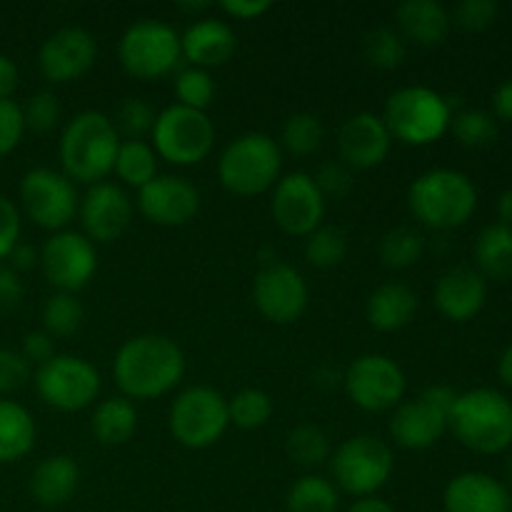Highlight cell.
<instances>
[{
	"label": "cell",
	"instance_id": "37",
	"mask_svg": "<svg viewBox=\"0 0 512 512\" xmlns=\"http://www.w3.org/2000/svg\"><path fill=\"white\" fill-rule=\"evenodd\" d=\"M450 130H453L455 140L470 150L488 148L498 138V123H495L493 115L480 108H468L455 113L453 120H450Z\"/></svg>",
	"mask_w": 512,
	"mask_h": 512
},
{
	"label": "cell",
	"instance_id": "14",
	"mask_svg": "<svg viewBox=\"0 0 512 512\" xmlns=\"http://www.w3.org/2000/svg\"><path fill=\"white\" fill-rule=\"evenodd\" d=\"M20 203L38 228L60 233L80 208L73 180L53 168H33L20 180Z\"/></svg>",
	"mask_w": 512,
	"mask_h": 512
},
{
	"label": "cell",
	"instance_id": "11",
	"mask_svg": "<svg viewBox=\"0 0 512 512\" xmlns=\"http://www.w3.org/2000/svg\"><path fill=\"white\" fill-rule=\"evenodd\" d=\"M120 65L138 80H158L173 73L180 60V35L160 20H138L118 45Z\"/></svg>",
	"mask_w": 512,
	"mask_h": 512
},
{
	"label": "cell",
	"instance_id": "59",
	"mask_svg": "<svg viewBox=\"0 0 512 512\" xmlns=\"http://www.w3.org/2000/svg\"><path fill=\"white\" fill-rule=\"evenodd\" d=\"M508 478H510V483H512V448H510V455H508Z\"/></svg>",
	"mask_w": 512,
	"mask_h": 512
},
{
	"label": "cell",
	"instance_id": "55",
	"mask_svg": "<svg viewBox=\"0 0 512 512\" xmlns=\"http://www.w3.org/2000/svg\"><path fill=\"white\" fill-rule=\"evenodd\" d=\"M348 512H395L393 505L388 500L378 498V495H370V498H358L350 505Z\"/></svg>",
	"mask_w": 512,
	"mask_h": 512
},
{
	"label": "cell",
	"instance_id": "41",
	"mask_svg": "<svg viewBox=\"0 0 512 512\" xmlns=\"http://www.w3.org/2000/svg\"><path fill=\"white\" fill-rule=\"evenodd\" d=\"M175 98H178V105H185V108L203 110L213 103L215 98V83L210 78L208 70L200 68H183L178 75H175Z\"/></svg>",
	"mask_w": 512,
	"mask_h": 512
},
{
	"label": "cell",
	"instance_id": "34",
	"mask_svg": "<svg viewBox=\"0 0 512 512\" xmlns=\"http://www.w3.org/2000/svg\"><path fill=\"white\" fill-rule=\"evenodd\" d=\"M348 258V235L335 225H320L305 238V260L313 268H338Z\"/></svg>",
	"mask_w": 512,
	"mask_h": 512
},
{
	"label": "cell",
	"instance_id": "10",
	"mask_svg": "<svg viewBox=\"0 0 512 512\" xmlns=\"http://www.w3.org/2000/svg\"><path fill=\"white\" fill-rule=\"evenodd\" d=\"M458 393L448 385H430L420 398L400 403L393 410L388 433L395 445L405 450H428L438 443L448 430L450 413L455 408Z\"/></svg>",
	"mask_w": 512,
	"mask_h": 512
},
{
	"label": "cell",
	"instance_id": "2",
	"mask_svg": "<svg viewBox=\"0 0 512 512\" xmlns=\"http://www.w3.org/2000/svg\"><path fill=\"white\" fill-rule=\"evenodd\" d=\"M120 135L113 120L100 110H83L75 115L60 135V163L65 178L75 183H103L113 173Z\"/></svg>",
	"mask_w": 512,
	"mask_h": 512
},
{
	"label": "cell",
	"instance_id": "56",
	"mask_svg": "<svg viewBox=\"0 0 512 512\" xmlns=\"http://www.w3.org/2000/svg\"><path fill=\"white\" fill-rule=\"evenodd\" d=\"M498 218L500 223L508 225V228H512V188L503 190L498 198Z\"/></svg>",
	"mask_w": 512,
	"mask_h": 512
},
{
	"label": "cell",
	"instance_id": "8",
	"mask_svg": "<svg viewBox=\"0 0 512 512\" xmlns=\"http://www.w3.org/2000/svg\"><path fill=\"white\" fill-rule=\"evenodd\" d=\"M228 400L208 385H193L173 400L168 413L170 435L183 448L205 450L228 430Z\"/></svg>",
	"mask_w": 512,
	"mask_h": 512
},
{
	"label": "cell",
	"instance_id": "52",
	"mask_svg": "<svg viewBox=\"0 0 512 512\" xmlns=\"http://www.w3.org/2000/svg\"><path fill=\"white\" fill-rule=\"evenodd\" d=\"M8 260H10V268L20 275V273H28V270H33L35 265H40V253L33 248V245L18 243L13 248V253L8 255Z\"/></svg>",
	"mask_w": 512,
	"mask_h": 512
},
{
	"label": "cell",
	"instance_id": "31",
	"mask_svg": "<svg viewBox=\"0 0 512 512\" xmlns=\"http://www.w3.org/2000/svg\"><path fill=\"white\" fill-rule=\"evenodd\" d=\"M113 170L125 185L140 190L158 178V155L145 140H120Z\"/></svg>",
	"mask_w": 512,
	"mask_h": 512
},
{
	"label": "cell",
	"instance_id": "6",
	"mask_svg": "<svg viewBox=\"0 0 512 512\" xmlns=\"http://www.w3.org/2000/svg\"><path fill=\"white\" fill-rule=\"evenodd\" d=\"M390 135L405 145H430L450 130L453 108L448 100L425 85H408L395 90L380 115Z\"/></svg>",
	"mask_w": 512,
	"mask_h": 512
},
{
	"label": "cell",
	"instance_id": "26",
	"mask_svg": "<svg viewBox=\"0 0 512 512\" xmlns=\"http://www.w3.org/2000/svg\"><path fill=\"white\" fill-rule=\"evenodd\" d=\"M80 488V465L70 455H50L40 460L30 473L28 490L35 503L45 508H60Z\"/></svg>",
	"mask_w": 512,
	"mask_h": 512
},
{
	"label": "cell",
	"instance_id": "39",
	"mask_svg": "<svg viewBox=\"0 0 512 512\" xmlns=\"http://www.w3.org/2000/svg\"><path fill=\"white\" fill-rule=\"evenodd\" d=\"M325 128L320 123L318 115L313 113H295L285 120L283 125V145L288 153L300 155H313L323 148Z\"/></svg>",
	"mask_w": 512,
	"mask_h": 512
},
{
	"label": "cell",
	"instance_id": "47",
	"mask_svg": "<svg viewBox=\"0 0 512 512\" xmlns=\"http://www.w3.org/2000/svg\"><path fill=\"white\" fill-rule=\"evenodd\" d=\"M25 133L23 108L15 100H0V155H8L18 148Z\"/></svg>",
	"mask_w": 512,
	"mask_h": 512
},
{
	"label": "cell",
	"instance_id": "22",
	"mask_svg": "<svg viewBox=\"0 0 512 512\" xmlns=\"http://www.w3.org/2000/svg\"><path fill=\"white\" fill-rule=\"evenodd\" d=\"M435 308L453 323H468L483 310L488 300V280L468 265L445 270L433 290Z\"/></svg>",
	"mask_w": 512,
	"mask_h": 512
},
{
	"label": "cell",
	"instance_id": "58",
	"mask_svg": "<svg viewBox=\"0 0 512 512\" xmlns=\"http://www.w3.org/2000/svg\"><path fill=\"white\" fill-rule=\"evenodd\" d=\"M183 10H190V13H198V10H208L210 5L208 3H183L180 5Z\"/></svg>",
	"mask_w": 512,
	"mask_h": 512
},
{
	"label": "cell",
	"instance_id": "29",
	"mask_svg": "<svg viewBox=\"0 0 512 512\" xmlns=\"http://www.w3.org/2000/svg\"><path fill=\"white\" fill-rule=\"evenodd\" d=\"M90 430L100 445H123L138 430V410L128 398H108L95 405Z\"/></svg>",
	"mask_w": 512,
	"mask_h": 512
},
{
	"label": "cell",
	"instance_id": "30",
	"mask_svg": "<svg viewBox=\"0 0 512 512\" xmlns=\"http://www.w3.org/2000/svg\"><path fill=\"white\" fill-rule=\"evenodd\" d=\"M35 445V420L15 400L0 398V463L25 458Z\"/></svg>",
	"mask_w": 512,
	"mask_h": 512
},
{
	"label": "cell",
	"instance_id": "32",
	"mask_svg": "<svg viewBox=\"0 0 512 512\" xmlns=\"http://www.w3.org/2000/svg\"><path fill=\"white\" fill-rule=\"evenodd\" d=\"M340 505V493L335 483L320 475H303L290 485L285 495L288 512H335Z\"/></svg>",
	"mask_w": 512,
	"mask_h": 512
},
{
	"label": "cell",
	"instance_id": "53",
	"mask_svg": "<svg viewBox=\"0 0 512 512\" xmlns=\"http://www.w3.org/2000/svg\"><path fill=\"white\" fill-rule=\"evenodd\" d=\"M493 118L505 120V123H512V78L503 80V83L495 88L493 93Z\"/></svg>",
	"mask_w": 512,
	"mask_h": 512
},
{
	"label": "cell",
	"instance_id": "38",
	"mask_svg": "<svg viewBox=\"0 0 512 512\" xmlns=\"http://www.w3.org/2000/svg\"><path fill=\"white\" fill-rule=\"evenodd\" d=\"M228 418L240 430H258L273 418V400L265 390L245 388L228 400Z\"/></svg>",
	"mask_w": 512,
	"mask_h": 512
},
{
	"label": "cell",
	"instance_id": "44",
	"mask_svg": "<svg viewBox=\"0 0 512 512\" xmlns=\"http://www.w3.org/2000/svg\"><path fill=\"white\" fill-rule=\"evenodd\" d=\"M498 13L500 8L495 0H463V3L455 5L450 20H455V25H460L463 30L480 33L498 20Z\"/></svg>",
	"mask_w": 512,
	"mask_h": 512
},
{
	"label": "cell",
	"instance_id": "13",
	"mask_svg": "<svg viewBox=\"0 0 512 512\" xmlns=\"http://www.w3.org/2000/svg\"><path fill=\"white\" fill-rule=\"evenodd\" d=\"M343 388L350 403L365 413H385L403 403L405 373L388 355L365 353L348 365Z\"/></svg>",
	"mask_w": 512,
	"mask_h": 512
},
{
	"label": "cell",
	"instance_id": "25",
	"mask_svg": "<svg viewBox=\"0 0 512 512\" xmlns=\"http://www.w3.org/2000/svg\"><path fill=\"white\" fill-rule=\"evenodd\" d=\"M395 25L403 40H413L423 48L443 45L450 35V13L438 0H403L395 8Z\"/></svg>",
	"mask_w": 512,
	"mask_h": 512
},
{
	"label": "cell",
	"instance_id": "35",
	"mask_svg": "<svg viewBox=\"0 0 512 512\" xmlns=\"http://www.w3.org/2000/svg\"><path fill=\"white\" fill-rule=\"evenodd\" d=\"M83 303L73 293H55L45 300L43 330L53 338H70L83 328Z\"/></svg>",
	"mask_w": 512,
	"mask_h": 512
},
{
	"label": "cell",
	"instance_id": "5",
	"mask_svg": "<svg viewBox=\"0 0 512 512\" xmlns=\"http://www.w3.org/2000/svg\"><path fill=\"white\" fill-rule=\"evenodd\" d=\"M283 170V150L270 135L245 133L220 153L218 178L228 193L240 198L273 190Z\"/></svg>",
	"mask_w": 512,
	"mask_h": 512
},
{
	"label": "cell",
	"instance_id": "23",
	"mask_svg": "<svg viewBox=\"0 0 512 512\" xmlns=\"http://www.w3.org/2000/svg\"><path fill=\"white\" fill-rule=\"evenodd\" d=\"M510 490L488 473H460L445 485V512H510Z\"/></svg>",
	"mask_w": 512,
	"mask_h": 512
},
{
	"label": "cell",
	"instance_id": "18",
	"mask_svg": "<svg viewBox=\"0 0 512 512\" xmlns=\"http://www.w3.org/2000/svg\"><path fill=\"white\" fill-rule=\"evenodd\" d=\"M138 210L150 223L180 228L200 213V190L183 175H158L138 190Z\"/></svg>",
	"mask_w": 512,
	"mask_h": 512
},
{
	"label": "cell",
	"instance_id": "45",
	"mask_svg": "<svg viewBox=\"0 0 512 512\" xmlns=\"http://www.w3.org/2000/svg\"><path fill=\"white\" fill-rule=\"evenodd\" d=\"M315 185L323 193V198H345L353 190V170L343 160H328L320 165L313 175Z\"/></svg>",
	"mask_w": 512,
	"mask_h": 512
},
{
	"label": "cell",
	"instance_id": "42",
	"mask_svg": "<svg viewBox=\"0 0 512 512\" xmlns=\"http://www.w3.org/2000/svg\"><path fill=\"white\" fill-rule=\"evenodd\" d=\"M23 118L25 130H33V133L40 135L55 130L60 123L58 95L50 93V90H38V93H33L23 108Z\"/></svg>",
	"mask_w": 512,
	"mask_h": 512
},
{
	"label": "cell",
	"instance_id": "21",
	"mask_svg": "<svg viewBox=\"0 0 512 512\" xmlns=\"http://www.w3.org/2000/svg\"><path fill=\"white\" fill-rule=\"evenodd\" d=\"M393 135L380 115L375 113H355L343 123L338 133L340 160L350 170H370L378 168L390 153Z\"/></svg>",
	"mask_w": 512,
	"mask_h": 512
},
{
	"label": "cell",
	"instance_id": "60",
	"mask_svg": "<svg viewBox=\"0 0 512 512\" xmlns=\"http://www.w3.org/2000/svg\"><path fill=\"white\" fill-rule=\"evenodd\" d=\"M510 512H512V500H510Z\"/></svg>",
	"mask_w": 512,
	"mask_h": 512
},
{
	"label": "cell",
	"instance_id": "16",
	"mask_svg": "<svg viewBox=\"0 0 512 512\" xmlns=\"http://www.w3.org/2000/svg\"><path fill=\"white\" fill-rule=\"evenodd\" d=\"M270 213H273L275 225L288 235L308 238L313 230H318L325 218V198L315 185L313 175L303 170L283 175L273 185Z\"/></svg>",
	"mask_w": 512,
	"mask_h": 512
},
{
	"label": "cell",
	"instance_id": "9",
	"mask_svg": "<svg viewBox=\"0 0 512 512\" xmlns=\"http://www.w3.org/2000/svg\"><path fill=\"white\" fill-rule=\"evenodd\" d=\"M330 470L343 493L370 498L390 480L395 458L390 445L375 435H355L335 450Z\"/></svg>",
	"mask_w": 512,
	"mask_h": 512
},
{
	"label": "cell",
	"instance_id": "19",
	"mask_svg": "<svg viewBox=\"0 0 512 512\" xmlns=\"http://www.w3.org/2000/svg\"><path fill=\"white\" fill-rule=\"evenodd\" d=\"M95 60H98L95 38L88 30L75 28V25L48 35L38 53L40 73L50 83H70V80L83 78L93 68Z\"/></svg>",
	"mask_w": 512,
	"mask_h": 512
},
{
	"label": "cell",
	"instance_id": "7",
	"mask_svg": "<svg viewBox=\"0 0 512 512\" xmlns=\"http://www.w3.org/2000/svg\"><path fill=\"white\" fill-rule=\"evenodd\" d=\"M150 138L158 158L173 165H195L208 158L213 150L215 125L203 110L175 103L155 115Z\"/></svg>",
	"mask_w": 512,
	"mask_h": 512
},
{
	"label": "cell",
	"instance_id": "4",
	"mask_svg": "<svg viewBox=\"0 0 512 512\" xmlns=\"http://www.w3.org/2000/svg\"><path fill=\"white\" fill-rule=\"evenodd\" d=\"M408 208L428 228L453 230L473 218L478 208V190L460 170L435 168L410 183Z\"/></svg>",
	"mask_w": 512,
	"mask_h": 512
},
{
	"label": "cell",
	"instance_id": "17",
	"mask_svg": "<svg viewBox=\"0 0 512 512\" xmlns=\"http://www.w3.org/2000/svg\"><path fill=\"white\" fill-rule=\"evenodd\" d=\"M253 303L265 320L290 325L308 308V283L285 263H268L253 280Z\"/></svg>",
	"mask_w": 512,
	"mask_h": 512
},
{
	"label": "cell",
	"instance_id": "57",
	"mask_svg": "<svg viewBox=\"0 0 512 512\" xmlns=\"http://www.w3.org/2000/svg\"><path fill=\"white\" fill-rule=\"evenodd\" d=\"M498 375L508 388H512V345L500 355V363H498Z\"/></svg>",
	"mask_w": 512,
	"mask_h": 512
},
{
	"label": "cell",
	"instance_id": "28",
	"mask_svg": "<svg viewBox=\"0 0 512 512\" xmlns=\"http://www.w3.org/2000/svg\"><path fill=\"white\" fill-rule=\"evenodd\" d=\"M475 270L485 280H505L512 278V228L503 223H493L480 230L473 245Z\"/></svg>",
	"mask_w": 512,
	"mask_h": 512
},
{
	"label": "cell",
	"instance_id": "15",
	"mask_svg": "<svg viewBox=\"0 0 512 512\" xmlns=\"http://www.w3.org/2000/svg\"><path fill=\"white\" fill-rule=\"evenodd\" d=\"M40 268L45 280L58 288V293L75 295L93 280L98 270V253L83 233L60 230L45 240L40 250Z\"/></svg>",
	"mask_w": 512,
	"mask_h": 512
},
{
	"label": "cell",
	"instance_id": "36",
	"mask_svg": "<svg viewBox=\"0 0 512 512\" xmlns=\"http://www.w3.org/2000/svg\"><path fill=\"white\" fill-rule=\"evenodd\" d=\"M285 453H288V458L293 460L295 465L315 468V465H323L325 460L330 458V440L318 425L303 423L288 433Z\"/></svg>",
	"mask_w": 512,
	"mask_h": 512
},
{
	"label": "cell",
	"instance_id": "33",
	"mask_svg": "<svg viewBox=\"0 0 512 512\" xmlns=\"http://www.w3.org/2000/svg\"><path fill=\"white\" fill-rule=\"evenodd\" d=\"M425 240L415 228L400 225V228L388 230L380 240V260L390 270H405L423 258Z\"/></svg>",
	"mask_w": 512,
	"mask_h": 512
},
{
	"label": "cell",
	"instance_id": "3",
	"mask_svg": "<svg viewBox=\"0 0 512 512\" xmlns=\"http://www.w3.org/2000/svg\"><path fill=\"white\" fill-rule=\"evenodd\" d=\"M448 428L473 453H505L512 448L510 398L493 388H475L468 393H458Z\"/></svg>",
	"mask_w": 512,
	"mask_h": 512
},
{
	"label": "cell",
	"instance_id": "20",
	"mask_svg": "<svg viewBox=\"0 0 512 512\" xmlns=\"http://www.w3.org/2000/svg\"><path fill=\"white\" fill-rule=\"evenodd\" d=\"M78 213L85 228L83 235L90 243H113L128 230L133 220V203L120 185L95 183L80 200Z\"/></svg>",
	"mask_w": 512,
	"mask_h": 512
},
{
	"label": "cell",
	"instance_id": "24",
	"mask_svg": "<svg viewBox=\"0 0 512 512\" xmlns=\"http://www.w3.org/2000/svg\"><path fill=\"white\" fill-rule=\"evenodd\" d=\"M235 50H238V38L223 20L200 18L180 35V53L185 55L190 68H218L233 58Z\"/></svg>",
	"mask_w": 512,
	"mask_h": 512
},
{
	"label": "cell",
	"instance_id": "51",
	"mask_svg": "<svg viewBox=\"0 0 512 512\" xmlns=\"http://www.w3.org/2000/svg\"><path fill=\"white\" fill-rule=\"evenodd\" d=\"M220 8L230 15V18H238V20H255L260 15L268 13L273 8L270 0H225L220 3Z\"/></svg>",
	"mask_w": 512,
	"mask_h": 512
},
{
	"label": "cell",
	"instance_id": "48",
	"mask_svg": "<svg viewBox=\"0 0 512 512\" xmlns=\"http://www.w3.org/2000/svg\"><path fill=\"white\" fill-rule=\"evenodd\" d=\"M20 238V213L13 200L0 195V260L8 258Z\"/></svg>",
	"mask_w": 512,
	"mask_h": 512
},
{
	"label": "cell",
	"instance_id": "54",
	"mask_svg": "<svg viewBox=\"0 0 512 512\" xmlns=\"http://www.w3.org/2000/svg\"><path fill=\"white\" fill-rule=\"evenodd\" d=\"M18 78V65L8 55H0V100H10V95L18 88Z\"/></svg>",
	"mask_w": 512,
	"mask_h": 512
},
{
	"label": "cell",
	"instance_id": "1",
	"mask_svg": "<svg viewBox=\"0 0 512 512\" xmlns=\"http://www.w3.org/2000/svg\"><path fill=\"white\" fill-rule=\"evenodd\" d=\"M185 375V355L168 335L143 333L125 340L113 360V378L128 400L170 393Z\"/></svg>",
	"mask_w": 512,
	"mask_h": 512
},
{
	"label": "cell",
	"instance_id": "12",
	"mask_svg": "<svg viewBox=\"0 0 512 512\" xmlns=\"http://www.w3.org/2000/svg\"><path fill=\"white\" fill-rule=\"evenodd\" d=\"M35 388L50 408L78 413L98 398L100 373L80 355H55L35 370Z\"/></svg>",
	"mask_w": 512,
	"mask_h": 512
},
{
	"label": "cell",
	"instance_id": "40",
	"mask_svg": "<svg viewBox=\"0 0 512 512\" xmlns=\"http://www.w3.org/2000/svg\"><path fill=\"white\" fill-rule=\"evenodd\" d=\"M363 55L373 68L395 70L405 60V40L395 28H375L365 35Z\"/></svg>",
	"mask_w": 512,
	"mask_h": 512
},
{
	"label": "cell",
	"instance_id": "43",
	"mask_svg": "<svg viewBox=\"0 0 512 512\" xmlns=\"http://www.w3.org/2000/svg\"><path fill=\"white\" fill-rule=\"evenodd\" d=\"M115 130L125 135V140H143L155 125V113L143 98H125L118 108Z\"/></svg>",
	"mask_w": 512,
	"mask_h": 512
},
{
	"label": "cell",
	"instance_id": "27",
	"mask_svg": "<svg viewBox=\"0 0 512 512\" xmlns=\"http://www.w3.org/2000/svg\"><path fill=\"white\" fill-rule=\"evenodd\" d=\"M418 295L403 283H385L375 290L365 305V318L370 328L380 333H395L410 325L418 313Z\"/></svg>",
	"mask_w": 512,
	"mask_h": 512
},
{
	"label": "cell",
	"instance_id": "49",
	"mask_svg": "<svg viewBox=\"0 0 512 512\" xmlns=\"http://www.w3.org/2000/svg\"><path fill=\"white\" fill-rule=\"evenodd\" d=\"M30 365H45L48 360L55 358V338L48 335L45 330H30L23 338V350H20Z\"/></svg>",
	"mask_w": 512,
	"mask_h": 512
},
{
	"label": "cell",
	"instance_id": "46",
	"mask_svg": "<svg viewBox=\"0 0 512 512\" xmlns=\"http://www.w3.org/2000/svg\"><path fill=\"white\" fill-rule=\"evenodd\" d=\"M30 380V363L18 350L0 348V395L25 388Z\"/></svg>",
	"mask_w": 512,
	"mask_h": 512
},
{
	"label": "cell",
	"instance_id": "50",
	"mask_svg": "<svg viewBox=\"0 0 512 512\" xmlns=\"http://www.w3.org/2000/svg\"><path fill=\"white\" fill-rule=\"evenodd\" d=\"M23 280L10 265H0V315H8L23 303Z\"/></svg>",
	"mask_w": 512,
	"mask_h": 512
}]
</instances>
